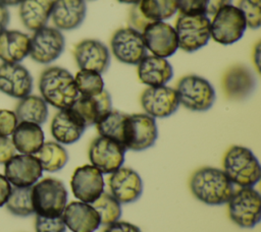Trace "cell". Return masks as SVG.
Returning a JSON list of instances; mask_svg holds the SVG:
<instances>
[{"label":"cell","mask_w":261,"mask_h":232,"mask_svg":"<svg viewBox=\"0 0 261 232\" xmlns=\"http://www.w3.org/2000/svg\"><path fill=\"white\" fill-rule=\"evenodd\" d=\"M87 14L85 0H53L50 18L54 27L69 32L82 25Z\"/></svg>","instance_id":"obj_22"},{"label":"cell","mask_w":261,"mask_h":232,"mask_svg":"<svg viewBox=\"0 0 261 232\" xmlns=\"http://www.w3.org/2000/svg\"><path fill=\"white\" fill-rule=\"evenodd\" d=\"M178 48L187 53L196 52L207 45L210 38V18L206 15L179 13L173 26Z\"/></svg>","instance_id":"obj_7"},{"label":"cell","mask_w":261,"mask_h":232,"mask_svg":"<svg viewBox=\"0 0 261 232\" xmlns=\"http://www.w3.org/2000/svg\"><path fill=\"white\" fill-rule=\"evenodd\" d=\"M100 217L101 225L107 226L119 220L122 214L120 202L108 192H103L91 204Z\"/></svg>","instance_id":"obj_35"},{"label":"cell","mask_w":261,"mask_h":232,"mask_svg":"<svg viewBox=\"0 0 261 232\" xmlns=\"http://www.w3.org/2000/svg\"><path fill=\"white\" fill-rule=\"evenodd\" d=\"M111 194L120 204L138 200L143 192V181L138 172L128 167H120L108 179Z\"/></svg>","instance_id":"obj_20"},{"label":"cell","mask_w":261,"mask_h":232,"mask_svg":"<svg viewBox=\"0 0 261 232\" xmlns=\"http://www.w3.org/2000/svg\"><path fill=\"white\" fill-rule=\"evenodd\" d=\"M15 148L10 136L0 135V164L4 165L11 157L15 155Z\"/></svg>","instance_id":"obj_40"},{"label":"cell","mask_w":261,"mask_h":232,"mask_svg":"<svg viewBox=\"0 0 261 232\" xmlns=\"http://www.w3.org/2000/svg\"><path fill=\"white\" fill-rule=\"evenodd\" d=\"M66 228L72 232H94L100 223V217L91 204L71 201L66 205L61 215Z\"/></svg>","instance_id":"obj_23"},{"label":"cell","mask_w":261,"mask_h":232,"mask_svg":"<svg viewBox=\"0 0 261 232\" xmlns=\"http://www.w3.org/2000/svg\"><path fill=\"white\" fill-rule=\"evenodd\" d=\"M12 185L3 174H0V208L3 207L10 194Z\"/></svg>","instance_id":"obj_43"},{"label":"cell","mask_w":261,"mask_h":232,"mask_svg":"<svg viewBox=\"0 0 261 232\" xmlns=\"http://www.w3.org/2000/svg\"><path fill=\"white\" fill-rule=\"evenodd\" d=\"M14 113L18 122H31L42 125L47 121L48 104L41 96L28 95L17 102Z\"/></svg>","instance_id":"obj_29"},{"label":"cell","mask_w":261,"mask_h":232,"mask_svg":"<svg viewBox=\"0 0 261 232\" xmlns=\"http://www.w3.org/2000/svg\"><path fill=\"white\" fill-rule=\"evenodd\" d=\"M52 3L53 0H22L18 8L22 25L32 32L47 25L51 15Z\"/></svg>","instance_id":"obj_28"},{"label":"cell","mask_w":261,"mask_h":232,"mask_svg":"<svg viewBox=\"0 0 261 232\" xmlns=\"http://www.w3.org/2000/svg\"><path fill=\"white\" fill-rule=\"evenodd\" d=\"M35 230L36 232H66V226L61 216L44 217L37 215Z\"/></svg>","instance_id":"obj_38"},{"label":"cell","mask_w":261,"mask_h":232,"mask_svg":"<svg viewBox=\"0 0 261 232\" xmlns=\"http://www.w3.org/2000/svg\"><path fill=\"white\" fill-rule=\"evenodd\" d=\"M140 103L145 113L155 119L169 117L179 107L175 89L166 84L145 89L140 97Z\"/></svg>","instance_id":"obj_13"},{"label":"cell","mask_w":261,"mask_h":232,"mask_svg":"<svg viewBox=\"0 0 261 232\" xmlns=\"http://www.w3.org/2000/svg\"><path fill=\"white\" fill-rule=\"evenodd\" d=\"M128 26L142 33L143 30L149 24V22L143 17V15L140 13L137 5H133V7L129 10L128 15Z\"/></svg>","instance_id":"obj_41"},{"label":"cell","mask_w":261,"mask_h":232,"mask_svg":"<svg viewBox=\"0 0 261 232\" xmlns=\"http://www.w3.org/2000/svg\"><path fill=\"white\" fill-rule=\"evenodd\" d=\"M35 156L43 171L47 172H57L61 170L68 161L67 151L57 141H44Z\"/></svg>","instance_id":"obj_30"},{"label":"cell","mask_w":261,"mask_h":232,"mask_svg":"<svg viewBox=\"0 0 261 232\" xmlns=\"http://www.w3.org/2000/svg\"><path fill=\"white\" fill-rule=\"evenodd\" d=\"M158 137V128L155 118L146 113L127 114L123 135V147L134 152L145 151Z\"/></svg>","instance_id":"obj_9"},{"label":"cell","mask_w":261,"mask_h":232,"mask_svg":"<svg viewBox=\"0 0 261 232\" xmlns=\"http://www.w3.org/2000/svg\"><path fill=\"white\" fill-rule=\"evenodd\" d=\"M18 124V119L14 111L8 109H0V135L11 136L15 127Z\"/></svg>","instance_id":"obj_39"},{"label":"cell","mask_w":261,"mask_h":232,"mask_svg":"<svg viewBox=\"0 0 261 232\" xmlns=\"http://www.w3.org/2000/svg\"><path fill=\"white\" fill-rule=\"evenodd\" d=\"M31 37L17 30L0 33V60L4 63H20L30 53Z\"/></svg>","instance_id":"obj_26"},{"label":"cell","mask_w":261,"mask_h":232,"mask_svg":"<svg viewBox=\"0 0 261 232\" xmlns=\"http://www.w3.org/2000/svg\"><path fill=\"white\" fill-rule=\"evenodd\" d=\"M70 108L79 115L86 127L96 125L112 110L111 96L106 90L95 96H79Z\"/></svg>","instance_id":"obj_24"},{"label":"cell","mask_w":261,"mask_h":232,"mask_svg":"<svg viewBox=\"0 0 261 232\" xmlns=\"http://www.w3.org/2000/svg\"><path fill=\"white\" fill-rule=\"evenodd\" d=\"M141 34L147 51H150L152 55L167 59L178 49L175 31L165 21L151 22Z\"/></svg>","instance_id":"obj_15"},{"label":"cell","mask_w":261,"mask_h":232,"mask_svg":"<svg viewBox=\"0 0 261 232\" xmlns=\"http://www.w3.org/2000/svg\"><path fill=\"white\" fill-rule=\"evenodd\" d=\"M112 55L121 63L137 65L146 55L142 34L129 26L116 30L110 39Z\"/></svg>","instance_id":"obj_11"},{"label":"cell","mask_w":261,"mask_h":232,"mask_svg":"<svg viewBox=\"0 0 261 232\" xmlns=\"http://www.w3.org/2000/svg\"><path fill=\"white\" fill-rule=\"evenodd\" d=\"M116 1L122 4H129V5H135L140 2V0H116Z\"/></svg>","instance_id":"obj_47"},{"label":"cell","mask_w":261,"mask_h":232,"mask_svg":"<svg viewBox=\"0 0 261 232\" xmlns=\"http://www.w3.org/2000/svg\"><path fill=\"white\" fill-rule=\"evenodd\" d=\"M10 138L15 150L27 155H35L45 141L41 125L31 122H18Z\"/></svg>","instance_id":"obj_27"},{"label":"cell","mask_w":261,"mask_h":232,"mask_svg":"<svg viewBox=\"0 0 261 232\" xmlns=\"http://www.w3.org/2000/svg\"><path fill=\"white\" fill-rule=\"evenodd\" d=\"M4 206L10 214L17 217H28L35 214L32 198V186H12L10 194Z\"/></svg>","instance_id":"obj_33"},{"label":"cell","mask_w":261,"mask_h":232,"mask_svg":"<svg viewBox=\"0 0 261 232\" xmlns=\"http://www.w3.org/2000/svg\"><path fill=\"white\" fill-rule=\"evenodd\" d=\"M179 105L194 112H205L209 110L216 99L213 85L206 78L188 74L182 76L175 88Z\"/></svg>","instance_id":"obj_5"},{"label":"cell","mask_w":261,"mask_h":232,"mask_svg":"<svg viewBox=\"0 0 261 232\" xmlns=\"http://www.w3.org/2000/svg\"><path fill=\"white\" fill-rule=\"evenodd\" d=\"M43 169L35 155L15 154L4 164V176L15 187L33 186L42 177Z\"/></svg>","instance_id":"obj_14"},{"label":"cell","mask_w":261,"mask_h":232,"mask_svg":"<svg viewBox=\"0 0 261 232\" xmlns=\"http://www.w3.org/2000/svg\"><path fill=\"white\" fill-rule=\"evenodd\" d=\"M103 232H142V230L138 226L129 222L116 221L112 224L107 225Z\"/></svg>","instance_id":"obj_42"},{"label":"cell","mask_w":261,"mask_h":232,"mask_svg":"<svg viewBox=\"0 0 261 232\" xmlns=\"http://www.w3.org/2000/svg\"><path fill=\"white\" fill-rule=\"evenodd\" d=\"M232 0H176L177 11L187 15H213Z\"/></svg>","instance_id":"obj_34"},{"label":"cell","mask_w":261,"mask_h":232,"mask_svg":"<svg viewBox=\"0 0 261 232\" xmlns=\"http://www.w3.org/2000/svg\"><path fill=\"white\" fill-rule=\"evenodd\" d=\"M33 76L20 63L0 64V92L14 99H21L32 93Z\"/></svg>","instance_id":"obj_19"},{"label":"cell","mask_w":261,"mask_h":232,"mask_svg":"<svg viewBox=\"0 0 261 232\" xmlns=\"http://www.w3.org/2000/svg\"><path fill=\"white\" fill-rule=\"evenodd\" d=\"M32 198L36 215L58 217L67 205V190L61 180L47 177L32 186Z\"/></svg>","instance_id":"obj_4"},{"label":"cell","mask_w":261,"mask_h":232,"mask_svg":"<svg viewBox=\"0 0 261 232\" xmlns=\"http://www.w3.org/2000/svg\"><path fill=\"white\" fill-rule=\"evenodd\" d=\"M104 178L102 173L93 165L77 167L71 176L70 187L75 198L92 204L104 192Z\"/></svg>","instance_id":"obj_17"},{"label":"cell","mask_w":261,"mask_h":232,"mask_svg":"<svg viewBox=\"0 0 261 232\" xmlns=\"http://www.w3.org/2000/svg\"><path fill=\"white\" fill-rule=\"evenodd\" d=\"M223 172L232 184L253 187L261 178V167L253 152L242 146H231L223 157Z\"/></svg>","instance_id":"obj_3"},{"label":"cell","mask_w":261,"mask_h":232,"mask_svg":"<svg viewBox=\"0 0 261 232\" xmlns=\"http://www.w3.org/2000/svg\"><path fill=\"white\" fill-rule=\"evenodd\" d=\"M86 128L82 119L70 107L55 113L50 123L51 135L60 144H71L77 141Z\"/></svg>","instance_id":"obj_21"},{"label":"cell","mask_w":261,"mask_h":232,"mask_svg":"<svg viewBox=\"0 0 261 232\" xmlns=\"http://www.w3.org/2000/svg\"><path fill=\"white\" fill-rule=\"evenodd\" d=\"M38 85L45 102L59 110L71 107L80 96L73 75L60 66L45 68L40 74Z\"/></svg>","instance_id":"obj_2"},{"label":"cell","mask_w":261,"mask_h":232,"mask_svg":"<svg viewBox=\"0 0 261 232\" xmlns=\"http://www.w3.org/2000/svg\"><path fill=\"white\" fill-rule=\"evenodd\" d=\"M9 19H10V14L7 6L0 3V33L7 28Z\"/></svg>","instance_id":"obj_44"},{"label":"cell","mask_w":261,"mask_h":232,"mask_svg":"<svg viewBox=\"0 0 261 232\" xmlns=\"http://www.w3.org/2000/svg\"><path fill=\"white\" fill-rule=\"evenodd\" d=\"M73 58L80 69L104 73L110 65L108 47L96 39H84L73 48Z\"/></svg>","instance_id":"obj_16"},{"label":"cell","mask_w":261,"mask_h":232,"mask_svg":"<svg viewBox=\"0 0 261 232\" xmlns=\"http://www.w3.org/2000/svg\"><path fill=\"white\" fill-rule=\"evenodd\" d=\"M136 5L149 23L167 20L177 12L176 0H140Z\"/></svg>","instance_id":"obj_31"},{"label":"cell","mask_w":261,"mask_h":232,"mask_svg":"<svg viewBox=\"0 0 261 232\" xmlns=\"http://www.w3.org/2000/svg\"><path fill=\"white\" fill-rule=\"evenodd\" d=\"M22 0H0V3H2L5 6H15V5H19V3Z\"/></svg>","instance_id":"obj_46"},{"label":"cell","mask_w":261,"mask_h":232,"mask_svg":"<svg viewBox=\"0 0 261 232\" xmlns=\"http://www.w3.org/2000/svg\"><path fill=\"white\" fill-rule=\"evenodd\" d=\"M210 20V38L220 45H231L240 41L246 30V19L241 10L228 4L212 15Z\"/></svg>","instance_id":"obj_6"},{"label":"cell","mask_w":261,"mask_h":232,"mask_svg":"<svg viewBox=\"0 0 261 232\" xmlns=\"http://www.w3.org/2000/svg\"><path fill=\"white\" fill-rule=\"evenodd\" d=\"M85 1H95V0H85Z\"/></svg>","instance_id":"obj_48"},{"label":"cell","mask_w":261,"mask_h":232,"mask_svg":"<svg viewBox=\"0 0 261 232\" xmlns=\"http://www.w3.org/2000/svg\"><path fill=\"white\" fill-rule=\"evenodd\" d=\"M237 7L243 13L247 27L257 30L261 25V0H239Z\"/></svg>","instance_id":"obj_37"},{"label":"cell","mask_w":261,"mask_h":232,"mask_svg":"<svg viewBox=\"0 0 261 232\" xmlns=\"http://www.w3.org/2000/svg\"><path fill=\"white\" fill-rule=\"evenodd\" d=\"M73 77L80 96H95L104 91V80L99 72L80 69Z\"/></svg>","instance_id":"obj_36"},{"label":"cell","mask_w":261,"mask_h":232,"mask_svg":"<svg viewBox=\"0 0 261 232\" xmlns=\"http://www.w3.org/2000/svg\"><path fill=\"white\" fill-rule=\"evenodd\" d=\"M189 185L193 195L209 206L226 204L234 190L223 170L209 166L197 169L192 174Z\"/></svg>","instance_id":"obj_1"},{"label":"cell","mask_w":261,"mask_h":232,"mask_svg":"<svg viewBox=\"0 0 261 232\" xmlns=\"http://www.w3.org/2000/svg\"><path fill=\"white\" fill-rule=\"evenodd\" d=\"M228 204L229 219L239 227L253 228L261 220V195L253 187L233 190Z\"/></svg>","instance_id":"obj_8"},{"label":"cell","mask_w":261,"mask_h":232,"mask_svg":"<svg viewBox=\"0 0 261 232\" xmlns=\"http://www.w3.org/2000/svg\"><path fill=\"white\" fill-rule=\"evenodd\" d=\"M139 80L147 86L165 85L173 76L172 65L166 58L146 55L137 64Z\"/></svg>","instance_id":"obj_25"},{"label":"cell","mask_w":261,"mask_h":232,"mask_svg":"<svg viewBox=\"0 0 261 232\" xmlns=\"http://www.w3.org/2000/svg\"><path fill=\"white\" fill-rule=\"evenodd\" d=\"M65 48V38L61 31L45 25L34 32L30 41L29 56L43 65L57 60Z\"/></svg>","instance_id":"obj_10"},{"label":"cell","mask_w":261,"mask_h":232,"mask_svg":"<svg viewBox=\"0 0 261 232\" xmlns=\"http://www.w3.org/2000/svg\"><path fill=\"white\" fill-rule=\"evenodd\" d=\"M224 96L231 101H243L251 96L256 86V79L250 67L234 64L226 69L221 78Z\"/></svg>","instance_id":"obj_18"},{"label":"cell","mask_w":261,"mask_h":232,"mask_svg":"<svg viewBox=\"0 0 261 232\" xmlns=\"http://www.w3.org/2000/svg\"><path fill=\"white\" fill-rule=\"evenodd\" d=\"M253 61L255 63L256 69L259 71V66H260V43H257L255 46L254 52H253Z\"/></svg>","instance_id":"obj_45"},{"label":"cell","mask_w":261,"mask_h":232,"mask_svg":"<svg viewBox=\"0 0 261 232\" xmlns=\"http://www.w3.org/2000/svg\"><path fill=\"white\" fill-rule=\"evenodd\" d=\"M126 117V113L118 110H111L96 123L98 133L101 136L111 138L122 144Z\"/></svg>","instance_id":"obj_32"},{"label":"cell","mask_w":261,"mask_h":232,"mask_svg":"<svg viewBox=\"0 0 261 232\" xmlns=\"http://www.w3.org/2000/svg\"><path fill=\"white\" fill-rule=\"evenodd\" d=\"M125 152L121 143L99 135L90 144L89 160L102 174H111L122 167Z\"/></svg>","instance_id":"obj_12"}]
</instances>
